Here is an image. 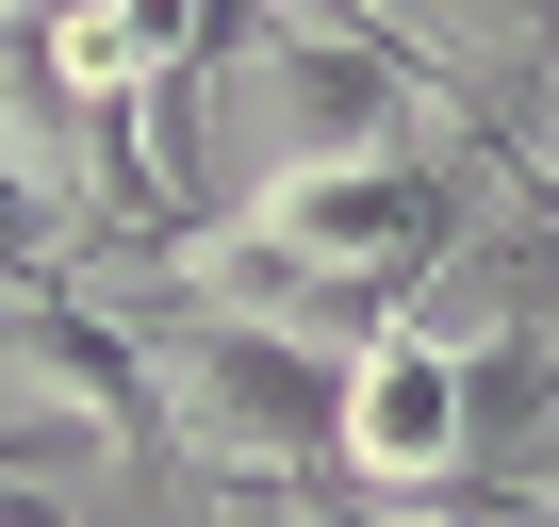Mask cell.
<instances>
[{"instance_id":"6da1fadb","label":"cell","mask_w":559,"mask_h":527,"mask_svg":"<svg viewBox=\"0 0 559 527\" xmlns=\"http://www.w3.org/2000/svg\"><path fill=\"white\" fill-rule=\"evenodd\" d=\"M346 478L362 494H444V478H477V412H461V363L444 347H362L346 363Z\"/></svg>"},{"instance_id":"7a4b0ae2","label":"cell","mask_w":559,"mask_h":527,"mask_svg":"<svg viewBox=\"0 0 559 527\" xmlns=\"http://www.w3.org/2000/svg\"><path fill=\"white\" fill-rule=\"evenodd\" d=\"M0 527H83V494H34V478H0Z\"/></svg>"}]
</instances>
